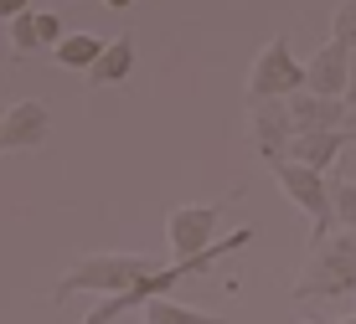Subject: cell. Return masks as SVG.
Instances as JSON below:
<instances>
[{
  "label": "cell",
  "mask_w": 356,
  "mask_h": 324,
  "mask_svg": "<svg viewBox=\"0 0 356 324\" xmlns=\"http://www.w3.org/2000/svg\"><path fill=\"white\" fill-rule=\"evenodd\" d=\"M294 93H310V67L289 52V36H274L259 57H253L248 72V103H264V98H289Z\"/></svg>",
  "instance_id": "cell-4"
},
{
  "label": "cell",
  "mask_w": 356,
  "mask_h": 324,
  "mask_svg": "<svg viewBox=\"0 0 356 324\" xmlns=\"http://www.w3.org/2000/svg\"><path fill=\"white\" fill-rule=\"evenodd\" d=\"M330 206H336V227L356 232V180H346V176L330 180Z\"/></svg>",
  "instance_id": "cell-15"
},
{
  "label": "cell",
  "mask_w": 356,
  "mask_h": 324,
  "mask_svg": "<svg viewBox=\"0 0 356 324\" xmlns=\"http://www.w3.org/2000/svg\"><path fill=\"white\" fill-rule=\"evenodd\" d=\"M253 242V227H238V232H227V242H212L202 257H186V263H170V268H161V273H150L145 283H134L129 293H119V298H104V304L93 309L83 324H114L119 314H134V309H145L150 298H165L176 283H186V278H207L222 257H232V253H243V247Z\"/></svg>",
  "instance_id": "cell-1"
},
{
  "label": "cell",
  "mask_w": 356,
  "mask_h": 324,
  "mask_svg": "<svg viewBox=\"0 0 356 324\" xmlns=\"http://www.w3.org/2000/svg\"><path fill=\"white\" fill-rule=\"evenodd\" d=\"M108 52V42H104V36H93V31H72L67 36V42L63 46H57V67H67V72H83V78H88V72H93V62L98 57H104Z\"/></svg>",
  "instance_id": "cell-13"
},
{
  "label": "cell",
  "mask_w": 356,
  "mask_h": 324,
  "mask_svg": "<svg viewBox=\"0 0 356 324\" xmlns=\"http://www.w3.org/2000/svg\"><path fill=\"white\" fill-rule=\"evenodd\" d=\"M26 6H31V0H0V21H16V16H26Z\"/></svg>",
  "instance_id": "cell-19"
},
{
  "label": "cell",
  "mask_w": 356,
  "mask_h": 324,
  "mask_svg": "<svg viewBox=\"0 0 356 324\" xmlns=\"http://www.w3.org/2000/svg\"><path fill=\"white\" fill-rule=\"evenodd\" d=\"M36 36H42V46H63L67 36H63V16H52V10H42V16H36Z\"/></svg>",
  "instance_id": "cell-18"
},
{
  "label": "cell",
  "mask_w": 356,
  "mask_h": 324,
  "mask_svg": "<svg viewBox=\"0 0 356 324\" xmlns=\"http://www.w3.org/2000/svg\"><path fill=\"white\" fill-rule=\"evenodd\" d=\"M129 72H134V42H129V36H114V42H108V52L93 62V72H88L83 83H88V88H119Z\"/></svg>",
  "instance_id": "cell-12"
},
{
  "label": "cell",
  "mask_w": 356,
  "mask_h": 324,
  "mask_svg": "<svg viewBox=\"0 0 356 324\" xmlns=\"http://www.w3.org/2000/svg\"><path fill=\"white\" fill-rule=\"evenodd\" d=\"M227 201H207V206H176L165 216V242L170 253H176V263H186V257H202L207 247L217 242V221H222Z\"/></svg>",
  "instance_id": "cell-7"
},
{
  "label": "cell",
  "mask_w": 356,
  "mask_h": 324,
  "mask_svg": "<svg viewBox=\"0 0 356 324\" xmlns=\"http://www.w3.org/2000/svg\"><path fill=\"white\" fill-rule=\"evenodd\" d=\"M330 324H356V314H351V319H330Z\"/></svg>",
  "instance_id": "cell-24"
},
{
  "label": "cell",
  "mask_w": 356,
  "mask_h": 324,
  "mask_svg": "<svg viewBox=\"0 0 356 324\" xmlns=\"http://www.w3.org/2000/svg\"><path fill=\"white\" fill-rule=\"evenodd\" d=\"M294 134H325V129H351L346 98H321V93H294L289 98Z\"/></svg>",
  "instance_id": "cell-10"
},
{
  "label": "cell",
  "mask_w": 356,
  "mask_h": 324,
  "mask_svg": "<svg viewBox=\"0 0 356 324\" xmlns=\"http://www.w3.org/2000/svg\"><path fill=\"white\" fill-rule=\"evenodd\" d=\"M341 176H346V180H356V144L346 149V170H341Z\"/></svg>",
  "instance_id": "cell-21"
},
{
  "label": "cell",
  "mask_w": 356,
  "mask_h": 324,
  "mask_svg": "<svg viewBox=\"0 0 356 324\" xmlns=\"http://www.w3.org/2000/svg\"><path fill=\"white\" fill-rule=\"evenodd\" d=\"M104 6H108V10H129L134 0H104Z\"/></svg>",
  "instance_id": "cell-22"
},
{
  "label": "cell",
  "mask_w": 356,
  "mask_h": 324,
  "mask_svg": "<svg viewBox=\"0 0 356 324\" xmlns=\"http://www.w3.org/2000/svg\"><path fill=\"white\" fill-rule=\"evenodd\" d=\"M140 324H222L217 314H202V309H186L176 298H150L140 309Z\"/></svg>",
  "instance_id": "cell-14"
},
{
  "label": "cell",
  "mask_w": 356,
  "mask_h": 324,
  "mask_svg": "<svg viewBox=\"0 0 356 324\" xmlns=\"http://www.w3.org/2000/svg\"><path fill=\"white\" fill-rule=\"evenodd\" d=\"M47 139H52V114H47V103H36V98H21V103H10L6 134H0V149L21 155V149H42Z\"/></svg>",
  "instance_id": "cell-8"
},
{
  "label": "cell",
  "mask_w": 356,
  "mask_h": 324,
  "mask_svg": "<svg viewBox=\"0 0 356 324\" xmlns=\"http://www.w3.org/2000/svg\"><path fill=\"white\" fill-rule=\"evenodd\" d=\"M150 273H161V268H155L150 257H140V253L78 257V263L63 273V283L52 289V304H63V298H72V293H108V298H119V293H129L134 283H145Z\"/></svg>",
  "instance_id": "cell-2"
},
{
  "label": "cell",
  "mask_w": 356,
  "mask_h": 324,
  "mask_svg": "<svg viewBox=\"0 0 356 324\" xmlns=\"http://www.w3.org/2000/svg\"><path fill=\"white\" fill-rule=\"evenodd\" d=\"M351 46H341V42H325L321 52H315L305 67H310V93H321V98H346L351 88Z\"/></svg>",
  "instance_id": "cell-9"
},
{
  "label": "cell",
  "mask_w": 356,
  "mask_h": 324,
  "mask_svg": "<svg viewBox=\"0 0 356 324\" xmlns=\"http://www.w3.org/2000/svg\"><path fill=\"white\" fill-rule=\"evenodd\" d=\"M330 42H341V46L356 52V0H341L336 21H330Z\"/></svg>",
  "instance_id": "cell-17"
},
{
  "label": "cell",
  "mask_w": 356,
  "mask_h": 324,
  "mask_svg": "<svg viewBox=\"0 0 356 324\" xmlns=\"http://www.w3.org/2000/svg\"><path fill=\"white\" fill-rule=\"evenodd\" d=\"M274 176L279 185H284V196L294 206L310 216V242L321 247L330 227H336V206H330V180L321 176V170H310V165H300V160H284V165H274Z\"/></svg>",
  "instance_id": "cell-5"
},
{
  "label": "cell",
  "mask_w": 356,
  "mask_h": 324,
  "mask_svg": "<svg viewBox=\"0 0 356 324\" xmlns=\"http://www.w3.org/2000/svg\"><path fill=\"white\" fill-rule=\"evenodd\" d=\"M6 114H10V103H0V134H6Z\"/></svg>",
  "instance_id": "cell-23"
},
{
  "label": "cell",
  "mask_w": 356,
  "mask_h": 324,
  "mask_svg": "<svg viewBox=\"0 0 356 324\" xmlns=\"http://www.w3.org/2000/svg\"><path fill=\"white\" fill-rule=\"evenodd\" d=\"M346 119H351V129H356V57H351V88H346Z\"/></svg>",
  "instance_id": "cell-20"
},
{
  "label": "cell",
  "mask_w": 356,
  "mask_h": 324,
  "mask_svg": "<svg viewBox=\"0 0 356 324\" xmlns=\"http://www.w3.org/2000/svg\"><path fill=\"white\" fill-rule=\"evenodd\" d=\"M351 129H325V134H300L294 139V155L289 160H300V165H310V170H325L336 165V160H346V149H351Z\"/></svg>",
  "instance_id": "cell-11"
},
{
  "label": "cell",
  "mask_w": 356,
  "mask_h": 324,
  "mask_svg": "<svg viewBox=\"0 0 356 324\" xmlns=\"http://www.w3.org/2000/svg\"><path fill=\"white\" fill-rule=\"evenodd\" d=\"M289 293L294 298H356V232L325 237Z\"/></svg>",
  "instance_id": "cell-3"
},
{
  "label": "cell",
  "mask_w": 356,
  "mask_h": 324,
  "mask_svg": "<svg viewBox=\"0 0 356 324\" xmlns=\"http://www.w3.org/2000/svg\"><path fill=\"white\" fill-rule=\"evenodd\" d=\"M248 134H253V149H259V160L268 170L284 165V160L294 155V139H300L284 98H264V103H253L248 108Z\"/></svg>",
  "instance_id": "cell-6"
},
{
  "label": "cell",
  "mask_w": 356,
  "mask_h": 324,
  "mask_svg": "<svg viewBox=\"0 0 356 324\" xmlns=\"http://www.w3.org/2000/svg\"><path fill=\"white\" fill-rule=\"evenodd\" d=\"M31 52H42V36H36V16L26 10V16H16L10 21V57H31Z\"/></svg>",
  "instance_id": "cell-16"
}]
</instances>
